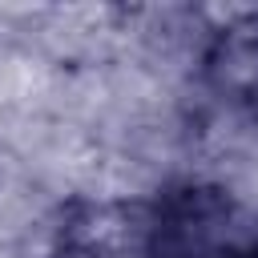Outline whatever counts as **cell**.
Here are the masks:
<instances>
[{
    "label": "cell",
    "mask_w": 258,
    "mask_h": 258,
    "mask_svg": "<svg viewBox=\"0 0 258 258\" xmlns=\"http://www.w3.org/2000/svg\"><path fill=\"white\" fill-rule=\"evenodd\" d=\"M254 93H258V85H254Z\"/></svg>",
    "instance_id": "6da1fadb"
}]
</instances>
